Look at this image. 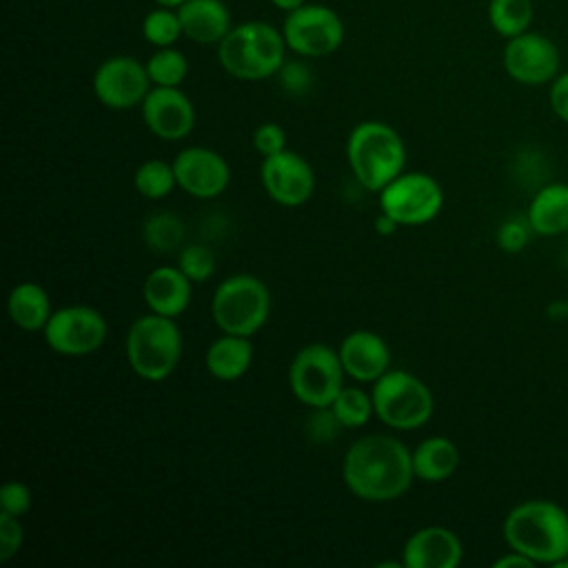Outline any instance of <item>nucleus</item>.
I'll return each mask as SVG.
<instances>
[{"label":"nucleus","mask_w":568,"mask_h":568,"mask_svg":"<svg viewBox=\"0 0 568 568\" xmlns=\"http://www.w3.org/2000/svg\"><path fill=\"white\" fill-rule=\"evenodd\" d=\"M346 488L362 501H393L413 479V453L390 435H366L351 444L342 462Z\"/></svg>","instance_id":"nucleus-1"},{"label":"nucleus","mask_w":568,"mask_h":568,"mask_svg":"<svg viewBox=\"0 0 568 568\" xmlns=\"http://www.w3.org/2000/svg\"><path fill=\"white\" fill-rule=\"evenodd\" d=\"M504 539L535 564L555 566L568 557V513L548 499H526L508 510Z\"/></svg>","instance_id":"nucleus-2"},{"label":"nucleus","mask_w":568,"mask_h":568,"mask_svg":"<svg viewBox=\"0 0 568 568\" xmlns=\"http://www.w3.org/2000/svg\"><path fill=\"white\" fill-rule=\"evenodd\" d=\"M346 160L355 180L366 191H382L406 164V146L402 135L386 122H359L346 140Z\"/></svg>","instance_id":"nucleus-3"},{"label":"nucleus","mask_w":568,"mask_h":568,"mask_svg":"<svg viewBox=\"0 0 568 568\" xmlns=\"http://www.w3.org/2000/svg\"><path fill=\"white\" fill-rule=\"evenodd\" d=\"M284 33L266 22H244L217 42L222 69L237 80H264L284 64Z\"/></svg>","instance_id":"nucleus-4"},{"label":"nucleus","mask_w":568,"mask_h":568,"mask_svg":"<svg viewBox=\"0 0 568 568\" xmlns=\"http://www.w3.org/2000/svg\"><path fill=\"white\" fill-rule=\"evenodd\" d=\"M126 359L144 382H164L182 359V331L173 317L146 313L126 333Z\"/></svg>","instance_id":"nucleus-5"},{"label":"nucleus","mask_w":568,"mask_h":568,"mask_svg":"<svg viewBox=\"0 0 568 568\" xmlns=\"http://www.w3.org/2000/svg\"><path fill=\"white\" fill-rule=\"evenodd\" d=\"M211 315L222 333L251 337L271 315L268 286L248 273H237L217 284L211 297Z\"/></svg>","instance_id":"nucleus-6"},{"label":"nucleus","mask_w":568,"mask_h":568,"mask_svg":"<svg viewBox=\"0 0 568 568\" xmlns=\"http://www.w3.org/2000/svg\"><path fill=\"white\" fill-rule=\"evenodd\" d=\"M371 395L377 419L395 430H415L435 410V399L426 382L402 368H388L373 382Z\"/></svg>","instance_id":"nucleus-7"},{"label":"nucleus","mask_w":568,"mask_h":568,"mask_svg":"<svg viewBox=\"0 0 568 568\" xmlns=\"http://www.w3.org/2000/svg\"><path fill=\"white\" fill-rule=\"evenodd\" d=\"M339 353L326 344L302 346L288 368V386L297 402L311 408H328L344 388Z\"/></svg>","instance_id":"nucleus-8"},{"label":"nucleus","mask_w":568,"mask_h":568,"mask_svg":"<svg viewBox=\"0 0 568 568\" xmlns=\"http://www.w3.org/2000/svg\"><path fill=\"white\" fill-rule=\"evenodd\" d=\"M444 206L442 184L422 171H404L379 191V211L399 226H422Z\"/></svg>","instance_id":"nucleus-9"},{"label":"nucleus","mask_w":568,"mask_h":568,"mask_svg":"<svg viewBox=\"0 0 568 568\" xmlns=\"http://www.w3.org/2000/svg\"><path fill=\"white\" fill-rule=\"evenodd\" d=\"M109 326L100 311L87 304L55 308L42 331L47 346L67 357H84L95 353L106 339Z\"/></svg>","instance_id":"nucleus-10"},{"label":"nucleus","mask_w":568,"mask_h":568,"mask_svg":"<svg viewBox=\"0 0 568 568\" xmlns=\"http://www.w3.org/2000/svg\"><path fill=\"white\" fill-rule=\"evenodd\" d=\"M282 33L291 51L304 58H322L339 49L344 40V24L333 9L304 2L286 13Z\"/></svg>","instance_id":"nucleus-11"},{"label":"nucleus","mask_w":568,"mask_h":568,"mask_svg":"<svg viewBox=\"0 0 568 568\" xmlns=\"http://www.w3.org/2000/svg\"><path fill=\"white\" fill-rule=\"evenodd\" d=\"M504 71L519 84L539 87L559 75L561 55L557 44L537 31H524L506 40L501 53Z\"/></svg>","instance_id":"nucleus-12"},{"label":"nucleus","mask_w":568,"mask_h":568,"mask_svg":"<svg viewBox=\"0 0 568 568\" xmlns=\"http://www.w3.org/2000/svg\"><path fill=\"white\" fill-rule=\"evenodd\" d=\"M151 91L146 64L131 55L106 58L93 73V93L106 109L124 111L144 102Z\"/></svg>","instance_id":"nucleus-13"},{"label":"nucleus","mask_w":568,"mask_h":568,"mask_svg":"<svg viewBox=\"0 0 568 568\" xmlns=\"http://www.w3.org/2000/svg\"><path fill=\"white\" fill-rule=\"evenodd\" d=\"M260 182L273 202L288 209L302 206L315 191V173L311 164L288 149L262 160Z\"/></svg>","instance_id":"nucleus-14"},{"label":"nucleus","mask_w":568,"mask_h":568,"mask_svg":"<svg viewBox=\"0 0 568 568\" xmlns=\"http://www.w3.org/2000/svg\"><path fill=\"white\" fill-rule=\"evenodd\" d=\"M173 171L178 186L197 200L222 195L231 182V169L224 155L206 146L182 149L173 158Z\"/></svg>","instance_id":"nucleus-15"},{"label":"nucleus","mask_w":568,"mask_h":568,"mask_svg":"<svg viewBox=\"0 0 568 568\" xmlns=\"http://www.w3.org/2000/svg\"><path fill=\"white\" fill-rule=\"evenodd\" d=\"M140 106L146 129L160 140H182L195 126V106L180 87H153Z\"/></svg>","instance_id":"nucleus-16"},{"label":"nucleus","mask_w":568,"mask_h":568,"mask_svg":"<svg viewBox=\"0 0 568 568\" xmlns=\"http://www.w3.org/2000/svg\"><path fill=\"white\" fill-rule=\"evenodd\" d=\"M464 548L459 537L444 526H424L415 530L402 548L404 568H455Z\"/></svg>","instance_id":"nucleus-17"},{"label":"nucleus","mask_w":568,"mask_h":568,"mask_svg":"<svg viewBox=\"0 0 568 568\" xmlns=\"http://www.w3.org/2000/svg\"><path fill=\"white\" fill-rule=\"evenodd\" d=\"M337 353L346 375L357 382H377L390 368V348L373 331L362 328L348 333Z\"/></svg>","instance_id":"nucleus-18"},{"label":"nucleus","mask_w":568,"mask_h":568,"mask_svg":"<svg viewBox=\"0 0 568 568\" xmlns=\"http://www.w3.org/2000/svg\"><path fill=\"white\" fill-rule=\"evenodd\" d=\"M193 282L178 266L153 268L142 284V297L151 313L178 317L191 302Z\"/></svg>","instance_id":"nucleus-19"},{"label":"nucleus","mask_w":568,"mask_h":568,"mask_svg":"<svg viewBox=\"0 0 568 568\" xmlns=\"http://www.w3.org/2000/svg\"><path fill=\"white\" fill-rule=\"evenodd\" d=\"M178 16L184 36L200 44H217L231 31V16L222 0H184Z\"/></svg>","instance_id":"nucleus-20"},{"label":"nucleus","mask_w":568,"mask_h":568,"mask_svg":"<svg viewBox=\"0 0 568 568\" xmlns=\"http://www.w3.org/2000/svg\"><path fill=\"white\" fill-rule=\"evenodd\" d=\"M253 362V344L248 337L222 333L204 353V366L211 377L220 382H235L244 377Z\"/></svg>","instance_id":"nucleus-21"},{"label":"nucleus","mask_w":568,"mask_h":568,"mask_svg":"<svg viewBox=\"0 0 568 568\" xmlns=\"http://www.w3.org/2000/svg\"><path fill=\"white\" fill-rule=\"evenodd\" d=\"M526 217L537 235L552 237L568 231V184L552 182L541 186L532 195Z\"/></svg>","instance_id":"nucleus-22"},{"label":"nucleus","mask_w":568,"mask_h":568,"mask_svg":"<svg viewBox=\"0 0 568 568\" xmlns=\"http://www.w3.org/2000/svg\"><path fill=\"white\" fill-rule=\"evenodd\" d=\"M7 311L11 322L22 331H44L53 308L51 297L38 282H20L7 297Z\"/></svg>","instance_id":"nucleus-23"},{"label":"nucleus","mask_w":568,"mask_h":568,"mask_svg":"<svg viewBox=\"0 0 568 568\" xmlns=\"http://www.w3.org/2000/svg\"><path fill=\"white\" fill-rule=\"evenodd\" d=\"M457 466H459V450L455 442L444 435L426 437L413 450L415 479L437 484L448 479L457 470Z\"/></svg>","instance_id":"nucleus-24"},{"label":"nucleus","mask_w":568,"mask_h":568,"mask_svg":"<svg viewBox=\"0 0 568 568\" xmlns=\"http://www.w3.org/2000/svg\"><path fill=\"white\" fill-rule=\"evenodd\" d=\"M532 0H490L488 22L501 38H515L530 29L532 22Z\"/></svg>","instance_id":"nucleus-25"},{"label":"nucleus","mask_w":568,"mask_h":568,"mask_svg":"<svg viewBox=\"0 0 568 568\" xmlns=\"http://www.w3.org/2000/svg\"><path fill=\"white\" fill-rule=\"evenodd\" d=\"M328 408L333 410V415L342 428L366 426L368 419L375 415L373 395L357 386H344Z\"/></svg>","instance_id":"nucleus-26"},{"label":"nucleus","mask_w":568,"mask_h":568,"mask_svg":"<svg viewBox=\"0 0 568 568\" xmlns=\"http://www.w3.org/2000/svg\"><path fill=\"white\" fill-rule=\"evenodd\" d=\"M133 186L146 200L166 197L178 186L173 162H164L158 158L142 162L133 173Z\"/></svg>","instance_id":"nucleus-27"},{"label":"nucleus","mask_w":568,"mask_h":568,"mask_svg":"<svg viewBox=\"0 0 568 568\" xmlns=\"http://www.w3.org/2000/svg\"><path fill=\"white\" fill-rule=\"evenodd\" d=\"M144 64L153 87H180L189 73L184 53L173 47H160Z\"/></svg>","instance_id":"nucleus-28"},{"label":"nucleus","mask_w":568,"mask_h":568,"mask_svg":"<svg viewBox=\"0 0 568 568\" xmlns=\"http://www.w3.org/2000/svg\"><path fill=\"white\" fill-rule=\"evenodd\" d=\"M142 237L149 248H153L158 253H169L182 242L184 224L173 213L162 211V213L146 217V222L142 226Z\"/></svg>","instance_id":"nucleus-29"},{"label":"nucleus","mask_w":568,"mask_h":568,"mask_svg":"<svg viewBox=\"0 0 568 568\" xmlns=\"http://www.w3.org/2000/svg\"><path fill=\"white\" fill-rule=\"evenodd\" d=\"M142 36H144L146 42H151L158 49L160 47H173L175 40L180 36H184L178 9L160 7V9L149 11L142 20Z\"/></svg>","instance_id":"nucleus-30"},{"label":"nucleus","mask_w":568,"mask_h":568,"mask_svg":"<svg viewBox=\"0 0 568 568\" xmlns=\"http://www.w3.org/2000/svg\"><path fill=\"white\" fill-rule=\"evenodd\" d=\"M178 268L193 284H202L215 273V255L204 244H189L178 255Z\"/></svg>","instance_id":"nucleus-31"},{"label":"nucleus","mask_w":568,"mask_h":568,"mask_svg":"<svg viewBox=\"0 0 568 568\" xmlns=\"http://www.w3.org/2000/svg\"><path fill=\"white\" fill-rule=\"evenodd\" d=\"M31 506H33V495L24 481L9 479L2 484V488H0V510L2 513L22 517L31 510Z\"/></svg>","instance_id":"nucleus-32"},{"label":"nucleus","mask_w":568,"mask_h":568,"mask_svg":"<svg viewBox=\"0 0 568 568\" xmlns=\"http://www.w3.org/2000/svg\"><path fill=\"white\" fill-rule=\"evenodd\" d=\"M24 541V528L20 517L0 510V561L7 564L11 557L18 555Z\"/></svg>","instance_id":"nucleus-33"},{"label":"nucleus","mask_w":568,"mask_h":568,"mask_svg":"<svg viewBox=\"0 0 568 568\" xmlns=\"http://www.w3.org/2000/svg\"><path fill=\"white\" fill-rule=\"evenodd\" d=\"M253 146L262 158L275 155L286 149V133L277 122H264L253 131Z\"/></svg>","instance_id":"nucleus-34"},{"label":"nucleus","mask_w":568,"mask_h":568,"mask_svg":"<svg viewBox=\"0 0 568 568\" xmlns=\"http://www.w3.org/2000/svg\"><path fill=\"white\" fill-rule=\"evenodd\" d=\"M530 231H532V229H530L528 217H526V222H521L519 217H510V220H506V222L501 224V229H499V233H497V242H499V246H501L504 251L515 253V251H521V248H524V244L528 242Z\"/></svg>","instance_id":"nucleus-35"},{"label":"nucleus","mask_w":568,"mask_h":568,"mask_svg":"<svg viewBox=\"0 0 568 568\" xmlns=\"http://www.w3.org/2000/svg\"><path fill=\"white\" fill-rule=\"evenodd\" d=\"M280 78H282V87L288 93H304L311 84L308 67H304L300 62H284L280 69Z\"/></svg>","instance_id":"nucleus-36"},{"label":"nucleus","mask_w":568,"mask_h":568,"mask_svg":"<svg viewBox=\"0 0 568 568\" xmlns=\"http://www.w3.org/2000/svg\"><path fill=\"white\" fill-rule=\"evenodd\" d=\"M548 100H550L552 113H555L559 120L568 122V71L559 73V75L550 82Z\"/></svg>","instance_id":"nucleus-37"},{"label":"nucleus","mask_w":568,"mask_h":568,"mask_svg":"<svg viewBox=\"0 0 568 568\" xmlns=\"http://www.w3.org/2000/svg\"><path fill=\"white\" fill-rule=\"evenodd\" d=\"M532 566H535V561L517 550H510L508 555H504L495 561V568H532Z\"/></svg>","instance_id":"nucleus-38"},{"label":"nucleus","mask_w":568,"mask_h":568,"mask_svg":"<svg viewBox=\"0 0 568 568\" xmlns=\"http://www.w3.org/2000/svg\"><path fill=\"white\" fill-rule=\"evenodd\" d=\"M397 226H399V224H397L393 217H388L386 213H382V211H379V215L375 217V229H377L382 235H393V233L397 231Z\"/></svg>","instance_id":"nucleus-39"},{"label":"nucleus","mask_w":568,"mask_h":568,"mask_svg":"<svg viewBox=\"0 0 568 568\" xmlns=\"http://www.w3.org/2000/svg\"><path fill=\"white\" fill-rule=\"evenodd\" d=\"M277 9H282V11H293V9H297V7H302L304 4V0H271Z\"/></svg>","instance_id":"nucleus-40"},{"label":"nucleus","mask_w":568,"mask_h":568,"mask_svg":"<svg viewBox=\"0 0 568 568\" xmlns=\"http://www.w3.org/2000/svg\"><path fill=\"white\" fill-rule=\"evenodd\" d=\"M153 2H158V7H171V9H178L184 0H153Z\"/></svg>","instance_id":"nucleus-41"}]
</instances>
